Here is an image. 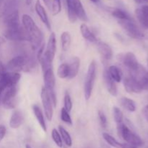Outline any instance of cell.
Instances as JSON below:
<instances>
[{"label": "cell", "instance_id": "7a4b0ae2", "mask_svg": "<svg viewBox=\"0 0 148 148\" xmlns=\"http://www.w3.org/2000/svg\"><path fill=\"white\" fill-rule=\"evenodd\" d=\"M117 132H118L119 137L123 139L126 142V143L132 145L134 147L138 148L143 146L144 144L141 137L134 132H133L123 122L117 124Z\"/></svg>", "mask_w": 148, "mask_h": 148}, {"label": "cell", "instance_id": "d6986e66", "mask_svg": "<svg viewBox=\"0 0 148 148\" xmlns=\"http://www.w3.org/2000/svg\"><path fill=\"white\" fill-rule=\"evenodd\" d=\"M24 117L23 113L20 111L16 110L12 113L10 119V126L12 129H17L23 124Z\"/></svg>", "mask_w": 148, "mask_h": 148}, {"label": "cell", "instance_id": "5b68a950", "mask_svg": "<svg viewBox=\"0 0 148 148\" xmlns=\"http://www.w3.org/2000/svg\"><path fill=\"white\" fill-rule=\"evenodd\" d=\"M119 24L124 29L130 37L134 39H142L145 37L144 33L142 32L140 27L137 25L132 18L128 20H118Z\"/></svg>", "mask_w": 148, "mask_h": 148}, {"label": "cell", "instance_id": "52a82bcc", "mask_svg": "<svg viewBox=\"0 0 148 148\" xmlns=\"http://www.w3.org/2000/svg\"><path fill=\"white\" fill-rule=\"evenodd\" d=\"M20 73L17 72H6L1 78H0V104L1 103V98L4 90L8 87L12 85H17L20 80Z\"/></svg>", "mask_w": 148, "mask_h": 148}, {"label": "cell", "instance_id": "44dd1931", "mask_svg": "<svg viewBox=\"0 0 148 148\" xmlns=\"http://www.w3.org/2000/svg\"><path fill=\"white\" fill-rule=\"evenodd\" d=\"M33 111L35 114V116H36V119H37L38 122L39 123V124H40L41 128L43 130V131H44L45 132H46V131H47V127H46V121H45L44 116H43V112H42L40 108L38 105H33Z\"/></svg>", "mask_w": 148, "mask_h": 148}, {"label": "cell", "instance_id": "4316f807", "mask_svg": "<svg viewBox=\"0 0 148 148\" xmlns=\"http://www.w3.org/2000/svg\"><path fill=\"white\" fill-rule=\"evenodd\" d=\"M66 7H67L68 17L69 21L72 23L76 22L77 17L75 12V7H74V0H66Z\"/></svg>", "mask_w": 148, "mask_h": 148}, {"label": "cell", "instance_id": "ffe728a7", "mask_svg": "<svg viewBox=\"0 0 148 148\" xmlns=\"http://www.w3.org/2000/svg\"><path fill=\"white\" fill-rule=\"evenodd\" d=\"M68 65H69V73L67 79H73V78H75L77 75L78 72H79L80 60H79V59L78 57L75 56V57H73L71 59L70 62H69V64Z\"/></svg>", "mask_w": 148, "mask_h": 148}, {"label": "cell", "instance_id": "74e56055", "mask_svg": "<svg viewBox=\"0 0 148 148\" xmlns=\"http://www.w3.org/2000/svg\"><path fill=\"white\" fill-rule=\"evenodd\" d=\"M6 132H7L6 127H4V125H1V124H0V143H1V140L4 139V137H5Z\"/></svg>", "mask_w": 148, "mask_h": 148}, {"label": "cell", "instance_id": "d590c367", "mask_svg": "<svg viewBox=\"0 0 148 148\" xmlns=\"http://www.w3.org/2000/svg\"><path fill=\"white\" fill-rule=\"evenodd\" d=\"M64 102V108L68 112H69L72 108V103L70 95H69V94L68 93V92H66V93L65 94Z\"/></svg>", "mask_w": 148, "mask_h": 148}, {"label": "cell", "instance_id": "603a6c76", "mask_svg": "<svg viewBox=\"0 0 148 148\" xmlns=\"http://www.w3.org/2000/svg\"><path fill=\"white\" fill-rule=\"evenodd\" d=\"M120 103L126 110L130 111V112H134L137 108L135 102L133 100L126 98V97H123L120 99Z\"/></svg>", "mask_w": 148, "mask_h": 148}, {"label": "cell", "instance_id": "ac0fdd59", "mask_svg": "<svg viewBox=\"0 0 148 148\" xmlns=\"http://www.w3.org/2000/svg\"><path fill=\"white\" fill-rule=\"evenodd\" d=\"M74 7H75V12L77 18H79V20L85 23L88 22V15L80 0H74Z\"/></svg>", "mask_w": 148, "mask_h": 148}, {"label": "cell", "instance_id": "d6a6232c", "mask_svg": "<svg viewBox=\"0 0 148 148\" xmlns=\"http://www.w3.org/2000/svg\"><path fill=\"white\" fill-rule=\"evenodd\" d=\"M61 119H62V121L66 123L68 125H72V121L70 115H69V112L64 108H62V110H61Z\"/></svg>", "mask_w": 148, "mask_h": 148}, {"label": "cell", "instance_id": "4fadbf2b", "mask_svg": "<svg viewBox=\"0 0 148 148\" xmlns=\"http://www.w3.org/2000/svg\"><path fill=\"white\" fill-rule=\"evenodd\" d=\"M21 0H5L1 10V17H4L8 14L18 11Z\"/></svg>", "mask_w": 148, "mask_h": 148}, {"label": "cell", "instance_id": "9c48e42d", "mask_svg": "<svg viewBox=\"0 0 148 148\" xmlns=\"http://www.w3.org/2000/svg\"><path fill=\"white\" fill-rule=\"evenodd\" d=\"M17 85L10 86L4 90L1 98V104L6 109H13L16 106Z\"/></svg>", "mask_w": 148, "mask_h": 148}, {"label": "cell", "instance_id": "c3c4849f", "mask_svg": "<svg viewBox=\"0 0 148 148\" xmlns=\"http://www.w3.org/2000/svg\"><path fill=\"white\" fill-rule=\"evenodd\" d=\"M4 1V0H0V7H1V4H2L3 1Z\"/></svg>", "mask_w": 148, "mask_h": 148}, {"label": "cell", "instance_id": "8d00e7d4", "mask_svg": "<svg viewBox=\"0 0 148 148\" xmlns=\"http://www.w3.org/2000/svg\"><path fill=\"white\" fill-rule=\"evenodd\" d=\"M98 117H99L100 122L103 128H106L107 127V119L104 113L101 111H98Z\"/></svg>", "mask_w": 148, "mask_h": 148}, {"label": "cell", "instance_id": "f546056e", "mask_svg": "<svg viewBox=\"0 0 148 148\" xmlns=\"http://www.w3.org/2000/svg\"><path fill=\"white\" fill-rule=\"evenodd\" d=\"M69 69L68 64H62L59 66V68H58L57 75L59 77L62 78V79L67 78L68 76H69Z\"/></svg>", "mask_w": 148, "mask_h": 148}, {"label": "cell", "instance_id": "3957f363", "mask_svg": "<svg viewBox=\"0 0 148 148\" xmlns=\"http://www.w3.org/2000/svg\"><path fill=\"white\" fill-rule=\"evenodd\" d=\"M95 77H96V63L95 61H92L88 66V72L84 84V94L86 100H89L92 95Z\"/></svg>", "mask_w": 148, "mask_h": 148}, {"label": "cell", "instance_id": "7c38bea8", "mask_svg": "<svg viewBox=\"0 0 148 148\" xmlns=\"http://www.w3.org/2000/svg\"><path fill=\"white\" fill-rule=\"evenodd\" d=\"M124 88L128 92H134V93H140L143 91L139 81L132 76L131 75H128L124 79Z\"/></svg>", "mask_w": 148, "mask_h": 148}, {"label": "cell", "instance_id": "b9f144b4", "mask_svg": "<svg viewBox=\"0 0 148 148\" xmlns=\"http://www.w3.org/2000/svg\"><path fill=\"white\" fill-rule=\"evenodd\" d=\"M5 41H6V39L4 38V37H1V36H0V49L1 48L2 45L5 43Z\"/></svg>", "mask_w": 148, "mask_h": 148}, {"label": "cell", "instance_id": "d4e9b609", "mask_svg": "<svg viewBox=\"0 0 148 148\" xmlns=\"http://www.w3.org/2000/svg\"><path fill=\"white\" fill-rule=\"evenodd\" d=\"M111 14L113 17L116 18L118 20H128V19L132 18L128 13L125 12L124 10H121L119 8H114L111 10Z\"/></svg>", "mask_w": 148, "mask_h": 148}, {"label": "cell", "instance_id": "836d02e7", "mask_svg": "<svg viewBox=\"0 0 148 148\" xmlns=\"http://www.w3.org/2000/svg\"><path fill=\"white\" fill-rule=\"evenodd\" d=\"M62 10V3L61 0H52L51 11L53 15L59 14Z\"/></svg>", "mask_w": 148, "mask_h": 148}, {"label": "cell", "instance_id": "ee69618b", "mask_svg": "<svg viewBox=\"0 0 148 148\" xmlns=\"http://www.w3.org/2000/svg\"><path fill=\"white\" fill-rule=\"evenodd\" d=\"M102 148H111V147H110L109 145H108L103 143V144H102Z\"/></svg>", "mask_w": 148, "mask_h": 148}, {"label": "cell", "instance_id": "8fae6325", "mask_svg": "<svg viewBox=\"0 0 148 148\" xmlns=\"http://www.w3.org/2000/svg\"><path fill=\"white\" fill-rule=\"evenodd\" d=\"M56 51V36L54 33H51L49 36V40L47 43V47H46V52H44L43 56L46 58V60L52 64L53 59H54L55 53Z\"/></svg>", "mask_w": 148, "mask_h": 148}, {"label": "cell", "instance_id": "9a60e30c", "mask_svg": "<svg viewBox=\"0 0 148 148\" xmlns=\"http://www.w3.org/2000/svg\"><path fill=\"white\" fill-rule=\"evenodd\" d=\"M103 79L106 87L108 92L111 95H113V96H116L118 91H117V88L116 85L115 81L111 77L107 69H106L103 72Z\"/></svg>", "mask_w": 148, "mask_h": 148}, {"label": "cell", "instance_id": "8992f818", "mask_svg": "<svg viewBox=\"0 0 148 148\" xmlns=\"http://www.w3.org/2000/svg\"><path fill=\"white\" fill-rule=\"evenodd\" d=\"M43 80H44L45 87L44 88L47 90L49 92V95L51 98L52 103H53V107L56 106V96L55 93L54 88L56 85V80H55V76L52 68L48 69L45 72H43Z\"/></svg>", "mask_w": 148, "mask_h": 148}, {"label": "cell", "instance_id": "ab89813d", "mask_svg": "<svg viewBox=\"0 0 148 148\" xmlns=\"http://www.w3.org/2000/svg\"><path fill=\"white\" fill-rule=\"evenodd\" d=\"M143 113H144L145 116V118L147 119V120L148 121V106L145 107V108L143 109Z\"/></svg>", "mask_w": 148, "mask_h": 148}, {"label": "cell", "instance_id": "7dc6e473", "mask_svg": "<svg viewBox=\"0 0 148 148\" xmlns=\"http://www.w3.org/2000/svg\"><path fill=\"white\" fill-rule=\"evenodd\" d=\"M25 148H32V147H30V145H25Z\"/></svg>", "mask_w": 148, "mask_h": 148}, {"label": "cell", "instance_id": "f1b7e54d", "mask_svg": "<svg viewBox=\"0 0 148 148\" xmlns=\"http://www.w3.org/2000/svg\"><path fill=\"white\" fill-rule=\"evenodd\" d=\"M59 134H60L61 137H62V139L66 145L68 146V147H71L72 145V140L69 133L62 126H59Z\"/></svg>", "mask_w": 148, "mask_h": 148}, {"label": "cell", "instance_id": "83f0119b", "mask_svg": "<svg viewBox=\"0 0 148 148\" xmlns=\"http://www.w3.org/2000/svg\"><path fill=\"white\" fill-rule=\"evenodd\" d=\"M71 43V36L69 32H63L61 35V45L64 51H66L69 49Z\"/></svg>", "mask_w": 148, "mask_h": 148}, {"label": "cell", "instance_id": "f35d334b", "mask_svg": "<svg viewBox=\"0 0 148 148\" xmlns=\"http://www.w3.org/2000/svg\"><path fill=\"white\" fill-rule=\"evenodd\" d=\"M6 72H7V71H6L5 66H4L2 64V62L0 61V78H1Z\"/></svg>", "mask_w": 148, "mask_h": 148}, {"label": "cell", "instance_id": "30bf717a", "mask_svg": "<svg viewBox=\"0 0 148 148\" xmlns=\"http://www.w3.org/2000/svg\"><path fill=\"white\" fill-rule=\"evenodd\" d=\"M41 101L43 103V108H44L45 114H46V119L48 121H51L53 118V103H52L51 98L49 95V92L45 88H42L41 90Z\"/></svg>", "mask_w": 148, "mask_h": 148}, {"label": "cell", "instance_id": "277c9868", "mask_svg": "<svg viewBox=\"0 0 148 148\" xmlns=\"http://www.w3.org/2000/svg\"><path fill=\"white\" fill-rule=\"evenodd\" d=\"M4 38L12 41H26L28 40V36L21 25L17 27H6L4 32Z\"/></svg>", "mask_w": 148, "mask_h": 148}, {"label": "cell", "instance_id": "484cf974", "mask_svg": "<svg viewBox=\"0 0 148 148\" xmlns=\"http://www.w3.org/2000/svg\"><path fill=\"white\" fill-rule=\"evenodd\" d=\"M108 72L109 73L111 77L114 79L115 82H120L121 80V70L117 66L112 65L110 66L108 69Z\"/></svg>", "mask_w": 148, "mask_h": 148}, {"label": "cell", "instance_id": "6da1fadb", "mask_svg": "<svg viewBox=\"0 0 148 148\" xmlns=\"http://www.w3.org/2000/svg\"><path fill=\"white\" fill-rule=\"evenodd\" d=\"M22 22L28 36V41L30 43L32 49L33 50H36L43 44V33L36 24L34 20L28 14H23L22 17Z\"/></svg>", "mask_w": 148, "mask_h": 148}, {"label": "cell", "instance_id": "e0dca14e", "mask_svg": "<svg viewBox=\"0 0 148 148\" xmlns=\"http://www.w3.org/2000/svg\"><path fill=\"white\" fill-rule=\"evenodd\" d=\"M97 49H98L100 54L103 59H106V60L111 59L113 56V51L109 45L104 43V42L99 41L97 43Z\"/></svg>", "mask_w": 148, "mask_h": 148}, {"label": "cell", "instance_id": "7bdbcfd3", "mask_svg": "<svg viewBox=\"0 0 148 148\" xmlns=\"http://www.w3.org/2000/svg\"><path fill=\"white\" fill-rule=\"evenodd\" d=\"M137 4H145L148 3V0H134Z\"/></svg>", "mask_w": 148, "mask_h": 148}, {"label": "cell", "instance_id": "bcb514c9", "mask_svg": "<svg viewBox=\"0 0 148 148\" xmlns=\"http://www.w3.org/2000/svg\"><path fill=\"white\" fill-rule=\"evenodd\" d=\"M90 1H92L93 3H97V2H98V1H99V0H90Z\"/></svg>", "mask_w": 148, "mask_h": 148}, {"label": "cell", "instance_id": "681fc988", "mask_svg": "<svg viewBox=\"0 0 148 148\" xmlns=\"http://www.w3.org/2000/svg\"><path fill=\"white\" fill-rule=\"evenodd\" d=\"M147 76H148V72H147Z\"/></svg>", "mask_w": 148, "mask_h": 148}, {"label": "cell", "instance_id": "f6af8a7d", "mask_svg": "<svg viewBox=\"0 0 148 148\" xmlns=\"http://www.w3.org/2000/svg\"><path fill=\"white\" fill-rule=\"evenodd\" d=\"M32 1H33V0H25V3L26 4H27V5H30V4L32 3Z\"/></svg>", "mask_w": 148, "mask_h": 148}, {"label": "cell", "instance_id": "60d3db41", "mask_svg": "<svg viewBox=\"0 0 148 148\" xmlns=\"http://www.w3.org/2000/svg\"><path fill=\"white\" fill-rule=\"evenodd\" d=\"M43 1L45 3L46 7L49 9H51V0H43Z\"/></svg>", "mask_w": 148, "mask_h": 148}, {"label": "cell", "instance_id": "e575fe53", "mask_svg": "<svg viewBox=\"0 0 148 148\" xmlns=\"http://www.w3.org/2000/svg\"><path fill=\"white\" fill-rule=\"evenodd\" d=\"M137 80L140 82L143 90H146L148 92V76L147 73L140 77Z\"/></svg>", "mask_w": 148, "mask_h": 148}, {"label": "cell", "instance_id": "cb8c5ba5", "mask_svg": "<svg viewBox=\"0 0 148 148\" xmlns=\"http://www.w3.org/2000/svg\"><path fill=\"white\" fill-rule=\"evenodd\" d=\"M103 137L105 141L108 144V145H111V147L115 148H124V143H121L119 141H117L114 137L108 133H103Z\"/></svg>", "mask_w": 148, "mask_h": 148}, {"label": "cell", "instance_id": "4dcf8cb0", "mask_svg": "<svg viewBox=\"0 0 148 148\" xmlns=\"http://www.w3.org/2000/svg\"><path fill=\"white\" fill-rule=\"evenodd\" d=\"M51 136L52 139H53L55 144H56L59 147H62V146H63V143H62V137H61L59 132L56 130V129H53V130H52Z\"/></svg>", "mask_w": 148, "mask_h": 148}, {"label": "cell", "instance_id": "1f68e13d", "mask_svg": "<svg viewBox=\"0 0 148 148\" xmlns=\"http://www.w3.org/2000/svg\"><path fill=\"white\" fill-rule=\"evenodd\" d=\"M113 114H114V121H116V124H120V123L123 122V119H124V116H123V113L121 110L117 107H114L113 108Z\"/></svg>", "mask_w": 148, "mask_h": 148}, {"label": "cell", "instance_id": "ba28073f", "mask_svg": "<svg viewBox=\"0 0 148 148\" xmlns=\"http://www.w3.org/2000/svg\"><path fill=\"white\" fill-rule=\"evenodd\" d=\"M124 66L130 71V74L133 75L138 72L139 69L141 68V65L139 64L138 60L135 55L132 52H128L124 54L120 55V57H119Z\"/></svg>", "mask_w": 148, "mask_h": 148}, {"label": "cell", "instance_id": "7402d4cb", "mask_svg": "<svg viewBox=\"0 0 148 148\" xmlns=\"http://www.w3.org/2000/svg\"><path fill=\"white\" fill-rule=\"evenodd\" d=\"M80 32L82 34V37L85 39V40H88V41L91 42V43H95L98 41L97 38L95 37V35L90 31L89 27H88L85 23H82L80 26Z\"/></svg>", "mask_w": 148, "mask_h": 148}, {"label": "cell", "instance_id": "2e32d148", "mask_svg": "<svg viewBox=\"0 0 148 148\" xmlns=\"http://www.w3.org/2000/svg\"><path fill=\"white\" fill-rule=\"evenodd\" d=\"M135 13L140 24L145 28L148 29V5H143L137 9Z\"/></svg>", "mask_w": 148, "mask_h": 148}, {"label": "cell", "instance_id": "5bb4252c", "mask_svg": "<svg viewBox=\"0 0 148 148\" xmlns=\"http://www.w3.org/2000/svg\"><path fill=\"white\" fill-rule=\"evenodd\" d=\"M35 10H36V13L38 15V17H40V20L42 21V23L46 25V27H47L48 30H51V23L49 22V17H48L47 13H46V10L44 9V7H43V5L41 4V3L40 2L39 0H37L35 4Z\"/></svg>", "mask_w": 148, "mask_h": 148}]
</instances>
